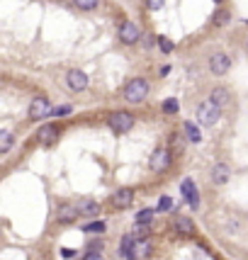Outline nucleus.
<instances>
[{
	"label": "nucleus",
	"instance_id": "f257e3e1",
	"mask_svg": "<svg viewBox=\"0 0 248 260\" xmlns=\"http://www.w3.org/2000/svg\"><path fill=\"white\" fill-rule=\"evenodd\" d=\"M146 95H149V83H146L144 78H132V80L124 85V100L132 102V105L144 102Z\"/></svg>",
	"mask_w": 248,
	"mask_h": 260
},
{
	"label": "nucleus",
	"instance_id": "f03ea898",
	"mask_svg": "<svg viewBox=\"0 0 248 260\" xmlns=\"http://www.w3.org/2000/svg\"><path fill=\"white\" fill-rule=\"evenodd\" d=\"M219 117H222V107H217L212 100L202 102V105L197 107V122H200L202 127H214V124L219 122Z\"/></svg>",
	"mask_w": 248,
	"mask_h": 260
},
{
	"label": "nucleus",
	"instance_id": "7ed1b4c3",
	"mask_svg": "<svg viewBox=\"0 0 248 260\" xmlns=\"http://www.w3.org/2000/svg\"><path fill=\"white\" fill-rule=\"evenodd\" d=\"M134 127V114L132 112H115L110 117V129L115 134H127Z\"/></svg>",
	"mask_w": 248,
	"mask_h": 260
},
{
	"label": "nucleus",
	"instance_id": "20e7f679",
	"mask_svg": "<svg viewBox=\"0 0 248 260\" xmlns=\"http://www.w3.org/2000/svg\"><path fill=\"white\" fill-rule=\"evenodd\" d=\"M139 39H141L139 27H136L134 22H129V19H124V22L119 24V41L127 44V46H132V44H136Z\"/></svg>",
	"mask_w": 248,
	"mask_h": 260
},
{
	"label": "nucleus",
	"instance_id": "39448f33",
	"mask_svg": "<svg viewBox=\"0 0 248 260\" xmlns=\"http://www.w3.org/2000/svg\"><path fill=\"white\" fill-rule=\"evenodd\" d=\"M231 68V58L224 51H217V54L210 56V71L214 75H224Z\"/></svg>",
	"mask_w": 248,
	"mask_h": 260
},
{
	"label": "nucleus",
	"instance_id": "423d86ee",
	"mask_svg": "<svg viewBox=\"0 0 248 260\" xmlns=\"http://www.w3.org/2000/svg\"><path fill=\"white\" fill-rule=\"evenodd\" d=\"M46 114H51V105H49V100L46 97H34L32 100V105H29V119H44Z\"/></svg>",
	"mask_w": 248,
	"mask_h": 260
},
{
	"label": "nucleus",
	"instance_id": "0eeeda50",
	"mask_svg": "<svg viewBox=\"0 0 248 260\" xmlns=\"http://www.w3.org/2000/svg\"><path fill=\"white\" fill-rule=\"evenodd\" d=\"M149 166H151V170H156V173L166 170V168L171 166V153H168V149H156L153 151Z\"/></svg>",
	"mask_w": 248,
	"mask_h": 260
},
{
	"label": "nucleus",
	"instance_id": "6e6552de",
	"mask_svg": "<svg viewBox=\"0 0 248 260\" xmlns=\"http://www.w3.org/2000/svg\"><path fill=\"white\" fill-rule=\"evenodd\" d=\"M180 192H183V197L188 200V205H190L192 209H197V207H200V192H197V187H195L192 180H183Z\"/></svg>",
	"mask_w": 248,
	"mask_h": 260
},
{
	"label": "nucleus",
	"instance_id": "1a4fd4ad",
	"mask_svg": "<svg viewBox=\"0 0 248 260\" xmlns=\"http://www.w3.org/2000/svg\"><path fill=\"white\" fill-rule=\"evenodd\" d=\"M68 88L71 90H76V93H80V90H85L88 88V75L83 73V71H78V68H73V71H68Z\"/></svg>",
	"mask_w": 248,
	"mask_h": 260
},
{
	"label": "nucleus",
	"instance_id": "9d476101",
	"mask_svg": "<svg viewBox=\"0 0 248 260\" xmlns=\"http://www.w3.org/2000/svg\"><path fill=\"white\" fill-rule=\"evenodd\" d=\"M134 202V190L132 187H122V190H117L115 195H112V205L117 209H127V207Z\"/></svg>",
	"mask_w": 248,
	"mask_h": 260
},
{
	"label": "nucleus",
	"instance_id": "9b49d317",
	"mask_svg": "<svg viewBox=\"0 0 248 260\" xmlns=\"http://www.w3.org/2000/svg\"><path fill=\"white\" fill-rule=\"evenodd\" d=\"M229 175H231V170H229V166H224V163H217V166L212 168V183H214V185H227Z\"/></svg>",
	"mask_w": 248,
	"mask_h": 260
},
{
	"label": "nucleus",
	"instance_id": "f8f14e48",
	"mask_svg": "<svg viewBox=\"0 0 248 260\" xmlns=\"http://www.w3.org/2000/svg\"><path fill=\"white\" fill-rule=\"evenodd\" d=\"M149 256H151V243L149 241H134L129 260H144V258H149Z\"/></svg>",
	"mask_w": 248,
	"mask_h": 260
},
{
	"label": "nucleus",
	"instance_id": "ddd939ff",
	"mask_svg": "<svg viewBox=\"0 0 248 260\" xmlns=\"http://www.w3.org/2000/svg\"><path fill=\"white\" fill-rule=\"evenodd\" d=\"M175 231L180 236H195V224L190 217H175Z\"/></svg>",
	"mask_w": 248,
	"mask_h": 260
},
{
	"label": "nucleus",
	"instance_id": "4468645a",
	"mask_svg": "<svg viewBox=\"0 0 248 260\" xmlns=\"http://www.w3.org/2000/svg\"><path fill=\"white\" fill-rule=\"evenodd\" d=\"M78 212H80L83 217H97V214H100V205H97L95 200L85 197V200L78 202Z\"/></svg>",
	"mask_w": 248,
	"mask_h": 260
},
{
	"label": "nucleus",
	"instance_id": "2eb2a0df",
	"mask_svg": "<svg viewBox=\"0 0 248 260\" xmlns=\"http://www.w3.org/2000/svg\"><path fill=\"white\" fill-rule=\"evenodd\" d=\"M78 214H80V212H78V205H61L56 209V219H58V222H73Z\"/></svg>",
	"mask_w": 248,
	"mask_h": 260
},
{
	"label": "nucleus",
	"instance_id": "dca6fc26",
	"mask_svg": "<svg viewBox=\"0 0 248 260\" xmlns=\"http://www.w3.org/2000/svg\"><path fill=\"white\" fill-rule=\"evenodd\" d=\"M210 100L217 105V107H224L227 102H229V90L227 88H214L210 95Z\"/></svg>",
	"mask_w": 248,
	"mask_h": 260
},
{
	"label": "nucleus",
	"instance_id": "f3484780",
	"mask_svg": "<svg viewBox=\"0 0 248 260\" xmlns=\"http://www.w3.org/2000/svg\"><path fill=\"white\" fill-rule=\"evenodd\" d=\"M39 139H41V144L49 146L54 139H58V129L56 127H41V129H39Z\"/></svg>",
	"mask_w": 248,
	"mask_h": 260
},
{
	"label": "nucleus",
	"instance_id": "a211bd4d",
	"mask_svg": "<svg viewBox=\"0 0 248 260\" xmlns=\"http://www.w3.org/2000/svg\"><path fill=\"white\" fill-rule=\"evenodd\" d=\"M134 241H136L134 236H124V239H122V246H119V256H122L124 260H129V256H132Z\"/></svg>",
	"mask_w": 248,
	"mask_h": 260
},
{
	"label": "nucleus",
	"instance_id": "6ab92c4d",
	"mask_svg": "<svg viewBox=\"0 0 248 260\" xmlns=\"http://www.w3.org/2000/svg\"><path fill=\"white\" fill-rule=\"evenodd\" d=\"M136 241H149V224H134V234Z\"/></svg>",
	"mask_w": 248,
	"mask_h": 260
},
{
	"label": "nucleus",
	"instance_id": "aec40b11",
	"mask_svg": "<svg viewBox=\"0 0 248 260\" xmlns=\"http://www.w3.org/2000/svg\"><path fill=\"white\" fill-rule=\"evenodd\" d=\"M12 149V134L10 131H0V153H7Z\"/></svg>",
	"mask_w": 248,
	"mask_h": 260
},
{
	"label": "nucleus",
	"instance_id": "412c9836",
	"mask_svg": "<svg viewBox=\"0 0 248 260\" xmlns=\"http://www.w3.org/2000/svg\"><path fill=\"white\" fill-rule=\"evenodd\" d=\"M185 134H188V139H190V141H195V144H200V141H202V134H200V129H197L192 122H188V124H185Z\"/></svg>",
	"mask_w": 248,
	"mask_h": 260
},
{
	"label": "nucleus",
	"instance_id": "4be33fe9",
	"mask_svg": "<svg viewBox=\"0 0 248 260\" xmlns=\"http://www.w3.org/2000/svg\"><path fill=\"white\" fill-rule=\"evenodd\" d=\"M73 2H76L78 10H85V12L88 10H95L97 5H100V0H73Z\"/></svg>",
	"mask_w": 248,
	"mask_h": 260
},
{
	"label": "nucleus",
	"instance_id": "5701e85b",
	"mask_svg": "<svg viewBox=\"0 0 248 260\" xmlns=\"http://www.w3.org/2000/svg\"><path fill=\"white\" fill-rule=\"evenodd\" d=\"M153 214H156V209H141L136 214V224H149L153 219Z\"/></svg>",
	"mask_w": 248,
	"mask_h": 260
},
{
	"label": "nucleus",
	"instance_id": "b1692460",
	"mask_svg": "<svg viewBox=\"0 0 248 260\" xmlns=\"http://www.w3.org/2000/svg\"><path fill=\"white\" fill-rule=\"evenodd\" d=\"M178 110H180V105H178L175 97H168V100L163 102V112H166V114H175Z\"/></svg>",
	"mask_w": 248,
	"mask_h": 260
},
{
	"label": "nucleus",
	"instance_id": "393cba45",
	"mask_svg": "<svg viewBox=\"0 0 248 260\" xmlns=\"http://www.w3.org/2000/svg\"><path fill=\"white\" fill-rule=\"evenodd\" d=\"M83 231H88V234H102L105 231V224L102 222H90L83 226Z\"/></svg>",
	"mask_w": 248,
	"mask_h": 260
},
{
	"label": "nucleus",
	"instance_id": "a878e982",
	"mask_svg": "<svg viewBox=\"0 0 248 260\" xmlns=\"http://www.w3.org/2000/svg\"><path fill=\"white\" fill-rule=\"evenodd\" d=\"M156 41H158V46H161V51H163V54H171L173 49H175V46H173V41L168 37H158Z\"/></svg>",
	"mask_w": 248,
	"mask_h": 260
},
{
	"label": "nucleus",
	"instance_id": "bb28decb",
	"mask_svg": "<svg viewBox=\"0 0 248 260\" xmlns=\"http://www.w3.org/2000/svg\"><path fill=\"white\" fill-rule=\"evenodd\" d=\"M229 12H227V10H217V12H214V22H217V24H227V22H229Z\"/></svg>",
	"mask_w": 248,
	"mask_h": 260
},
{
	"label": "nucleus",
	"instance_id": "cd10ccee",
	"mask_svg": "<svg viewBox=\"0 0 248 260\" xmlns=\"http://www.w3.org/2000/svg\"><path fill=\"white\" fill-rule=\"evenodd\" d=\"M171 197H161V202H158V212H166V209H171Z\"/></svg>",
	"mask_w": 248,
	"mask_h": 260
},
{
	"label": "nucleus",
	"instance_id": "c85d7f7f",
	"mask_svg": "<svg viewBox=\"0 0 248 260\" xmlns=\"http://www.w3.org/2000/svg\"><path fill=\"white\" fill-rule=\"evenodd\" d=\"M54 117H63V114H71V107L68 105H63V107H56V110H51Z\"/></svg>",
	"mask_w": 248,
	"mask_h": 260
},
{
	"label": "nucleus",
	"instance_id": "c756f323",
	"mask_svg": "<svg viewBox=\"0 0 248 260\" xmlns=\"http://www.w3.org/2000/svg\"><path fill=\"white\" fill-rule=\"evenodd\" d=\"M146 7L149 10H161L163 7V0H146Z\"/></svg>",
	"mask_w": 248,
	"mask_h": 260
},
{
	"label": "nucleus",
	"instance_id": "7c9ffc66",
	"mask_svg": "<svg viewBox=\"0 0 248 260\" xmlns=\"http://www.w3.org/2000/svg\"><path fill=\"white\" fill-rule=\"evenodd\" d=\"M83 260H102V256H100L97 251H90V253H88V256H85Z\"/></svg>",
	"mask_w": 248,
	"mask_h": 260
},
{
	"label": "nucleus",
	"instance_id": "2f4dec72",
	"mask_svg": "<svg viewBox=\"0 0 248 260\" xmlns=\"http://www.w3.org/2000/svg\"><path fill=\"white\" fill-rule=\"evenodd\" d=\"M214 2H222V0H214Z\"/></svg>",
	"mask_w": 248,
	"mask_h": 260
},
{
	"label": "nucleus",
	"instance_id": "473e14b6",
	"mask_svg": "<svg viewBox=\"0 0 248 260\" xmlns=\"http://www.w3.org/2000/svg\"><path fill=\"white\" fill-rule=\"evenodd\" d=\"M246 41H248V39H246Z\"/></svg>",
	"mask_w": 248,
	"mask_h": 260
}]
</instances>
